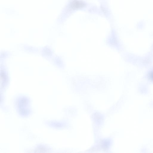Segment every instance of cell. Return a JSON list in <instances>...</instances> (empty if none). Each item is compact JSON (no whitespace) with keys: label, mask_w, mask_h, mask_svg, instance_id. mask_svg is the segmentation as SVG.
Instances as JSON below:
<instances>
[{"label":"cell","mask_w":153,"mask_h":153,"mask_svg":"<svg viewBox=\"0 0 153 153\" xmlns=\"http://www.w3.org/2000/svg\"><path fill=\"white\" fill-rule=\"evenodd\" d=\"M71 5L73 8L76 9L83 7L84 5V4L80 1H75L72 2Z\"/></svg>","instance_id":"obj_1"}]
</instances>
